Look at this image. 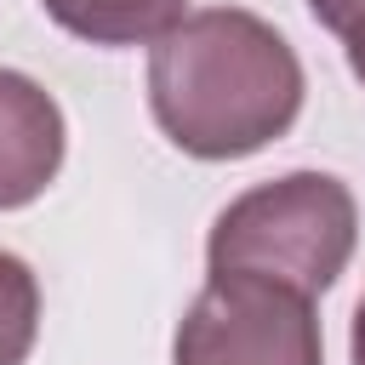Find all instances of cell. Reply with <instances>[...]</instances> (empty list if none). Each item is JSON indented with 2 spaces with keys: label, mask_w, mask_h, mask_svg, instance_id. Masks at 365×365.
Listing matches in <instances>:
<instances>
[{
  "label": "cell",
  "mask_w": 365,
  "mask_h": 365,
  "mask_svg": "<svg viewBox=\"0 0 365 365\" xmlns=\"http://www.w3.org/2000/svg\"><path fill=\"white\" fill-rule=\"evenodd\" d=\"M302 91L291 40L245 6L188 11L148 46L154 125L194 160H245L279 143L302 114Z\"/></svg>",
  "instance_id": "cell-1"
},
{
  "label": "cell",
  "mask_w": 365,
  "mask_h": 365,
  "mask_svg": "<svg viewBox=\"0 0 365 365\" xmlns=\"http://www.w3.org/2000/svg\"><path fill=\"white\" fill-rule=\"evenodd\" d=\"M359 245L354 188L331 171H285L228 200L205 240L211 274H257L302 297H325Z\"/></svg>",
  "instance_id": "cell-2"
},
{
  "label": "cell",
  "mask_w": 365,
  "mask_h": 365,
  "mask_svg": "<svg viewBox=\"0 0 365 365\" xmlns=\"http://www.w3.org/2000/svg\"><path fill=\"white\" fill-rule=\"evenodd\" d=\"M171 365H325L314 297L257 274H211L177 319Z\"/></svg>",
  "instance_id": "cell-3"
},
{
  "label": "cell",
  "mask_w": 365,
  "mask_h": 365,
  "mask_svg": "<svg viewBox=\"0 0 365 365\" xmlns=\"http://www.w3.org/2000/svg\"><path fill=\"white\" fill-rule=\"evenodd\" d=\"M68 154V125L57 97L23 68H0V211L34 205Z\"/></svg>",
  "instance_id": "cell-4"
},
{
  "label": "cell",
  "mask_w": 365,
  "mask_h": 365,
  "mask_svg": "<svg viewBox=\"0 0 365 365\" xmlns=\"http://www.w3.org/2000/svg\"><path fill=\"white\" fill-rule=\"evenodd\" d=\"M46 17L86 46H154L188 17V0H40Z\"/></svg>",
  "instance_id": "cell-5"
},
{
  "label": "cell",
  "mask_w": 365,
  "mask_h": 365,
  "mask_svg": "<svg viewBox=\"0 0 365 365\" xmlns=\"http://www.w3.org/2000/svg\"><path fill=\"white\" fill-rule=\"evenodd\" d=\"M40 336V279L23 257L0 251V365H23Z\"/></svg>",
  "instance_id": "cell-6"
},
{
  "label": "cell",
  "mask_w": 365,
  "mask_h": 365,
  "mask_svg": "<svg viewBox=\"0 0 365 365\" xmlns=\"http://www.w3.org/2000/svg\"><path fill=\"white\" fill-rule=\"evenodd\" d=\"M308 11H314V23L331 29L336 40H348V34L365 23V0H308Z\"/></svg>",
  "instance_id": "cell-7"
},
{
  "label": "cell",
  "mask_w": 365,
  "mask_h": 365,
  "mask_svg": "<svg viewBox=\"0 0 365 365\" xmlns=\"http://www.w3.org/2000/svg\"><path fill=\"white\" fill-rule=\"evenodd\" d=\"M342 46H348V68H354V80L365 86V23H359V29H354Z\"/></svg>",
  "instance_id": "cell-8"
},
{
  "label": "cell",
  "mask_w": 365,
  "mask_h": 365,
  "mask_svg": "<svg viewBox=\"0 0 365 365\" xmlns=\"http://www.w3.org/2000/svg\"><path fill=\"white\" fill-rule=\"evenodd\" d=\"M348 354H354V365H365V297H359V308H354V336H348Z\"/></svg>",
  "instance_id": "cell-9"
}]
</instances>
